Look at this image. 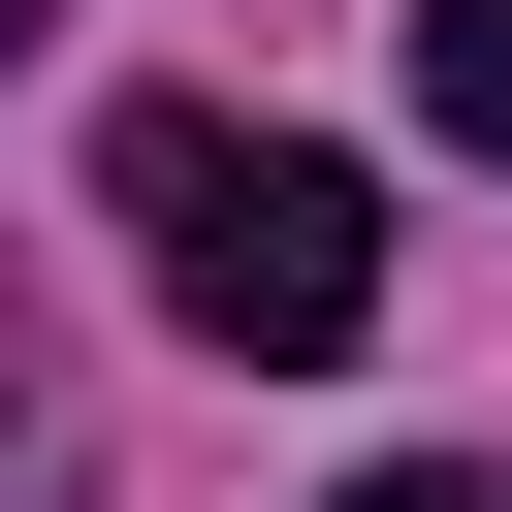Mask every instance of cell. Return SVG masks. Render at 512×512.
I'll return each mask as SVG.
<instances>
[{
	"instance_id": "cell-2",
	"label": "cell",
	"mask_w": 512,
	"mask_h": 512,
	"mask_svg": "<svg viewBox=\"0 0 512 512\" xmlns=\"http://www.w3.org/2000/svg\"><path fill=\"white\" fill-rule=\"evenodd\" d=\"M416 128H448V160H512V0H416Z\"/></svg>"
},
{
	"instance_id": "cell-3",
	"label": "cell",
	"mask_w": 512,
	"mask_h": 512,
	"mask_svg": "<svg viewBox=\"0 0 512 512\" xmlns=\"http://www.w3.org/2000/svg\"><path fill=\"white\" fill-rule=\"evenodd\" d=\"M352 512H512V480H352Z\"/></svg>"
},
{
	"instance_id": "cell-5",
	"label": "cell",
	"mask_w": 512,
	"mask_h": 512,
	"mask_svg": "<svg viewBox=\"0 0 512 512\" xmlns=\"http://www.w3.org/2000/svg\"><path fill=\"white\" fill-rule=\"evenodd\" d=\"M0 32H32V0H0Z\"/></svg>"
},
{
	"instance_id": "cell-4",
	"label": "cell",
	"mask_w": 512,
	"mask_h": 512,
	"mask_svg": "<svg viewBox=\"0 0 512 512\" xmlns=\"http://www.w3.org/2000/svg\"><path fill=\"white\" fill-rule=\"evenodd\" d=\"M0 448H32V352H0Z\"/></svg>"
},
{
	"instance_id": "cell-1",
	"label": "cell",
	"mask_w": 512,
	"mask_h": 512,
	"mask_svg": "<svg viewBox=\"0 0 512 512\" xmlns=\"http://www.w3.org/2000/svg\"><path fill=\"white\" fill-rule=\"evenodd\" d=\"M96 192H128V256H160V320H192V352H288V384H320V352L384 320V192H352L320 128L128 96V128H96Z\"/></svg>"
}]
</instances>
